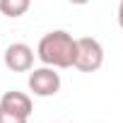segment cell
<instances>
[{
  "instance_id": "6da1fadb",
  "label": "cell",
  "mask_w": 123,
  "mask_h": 123,
  "mask_svg": "<svg viewBox=\"0 0 123 123\" xmlns=\"http://www.w3.org/2000/svg\"><path fill=\"white\" fill-rule=\"evenodd\" d=\"M75 46H77V39H73V34L55 29V31H48L46 36H41L36 55L43 65L63 70V68H73V63H75Z\"/></svg>"
},
{
  "instance_id": "7a4b0ae2",
  "label": "cell",
  "mask_w": 123,
  "mask_h": 123,
  "mask_svg": "<svg viewBox=\"0 0 123 123\" xmlns=\"http://www.w3.org/2000/svg\"><path fill=\"white\" fill-rule=\"evenodd\" d=\"M77 70L82 73H97L101 65H104V48L101 43L94 39V36H82L77 39V46H75V63H73Z\"/></svg>"
},
{
  "instance_id": "3957f363",
  "label": "cell",
  "mask_w": 123,
  "mask_h": 123,
  "mask_svg": "<svg viewBox=\"0 0 123 123\" xmlns=\"http://www.w3.org/2000/svg\"><path fill=\"white\" fill-rule=\"evenodd\" d=\"M29 89L34 92V97H53L60 89V75L51 65L36 68L29 73Z\"/></svg>"
},
{
  "instance_id": "277c9868",
  "label": "cell",
  "mask_w": 123,
  "mask_h": 123,
  "mask_svg": "<svg viewBox=\"0 0 123 123\" xmlns=\"http://www.w3.org/2000/svg\"><path fill=\"white\" fill-rule=\"evenodd\" d=\"M5 65L12 73H29L34 65V51L27 43H10L5 51Z\"/></svg>"
},
{
  "instance_id": "5b68a950",
  "label": "cell",
  "mask_w": 123,
  "mask_h": 123,
  "mask_svg": "<svg viewBox=\"0 0 123 123\" xmlns=\"http://www.w3.org/2000/svg\"><path fill=\"white\" fill-rule=\"evenodd\" d=\"M0 106H3L5 111H10V113L22 116V118H29L31 116V99H29V94L17 92V89L5 92L3 97H0Z\"/></svg>"
},
{
  "instance_id": "8992f818",
  "label": "cell",
  "mask_w": 123,
  "mask_h": 123,
  "mask_svg": "<svg viewBox=\"0 0 123 123\" xmlns=\"http://www.w3.org/2000/svg\"><path fill=\"white\" fill-rule=\"evenodd\" d=\"M31 5V0H0V12L5 17H22Z\"/></svg>"
},
{
  "instance_id": "52a82bcc",
  "label": "cell",
  "mask_w": 123,
  "mask_h": 123,
  "mask_svg": "<svg viewBox=\"0 0 123 123\" xmlns=\"http://www.w3.org/2000/svg\"><path fill=\"white\" fill-rule=\"evenodd\" d=\"M0 123H27V118H22L17 113H10V111H5L0 106Z\"/></svg>"
},
{
  "instance_id": "ba28073f",
  "label": "cell",
  "mask_w": 123,
  "mask_h": 123,
  "mask_svg": "<svg viewBox=\"0 0 123 123\" xmlns=\"http://www.w3.org/2000/svg\"><path fill=\"white\" fill-rule=\"evenodd\" d=\"M118 24L123 29V0H121V5H118Z\"/></svg>"
},
{
  "instance_id": "9c48e42d",
  "label": "cell",
  "mask_w": 123,
  "mask_h": 123,
  "mask_svg": "<svg viewBox=\"0 0 123 123\" xmlns=\"http://www.w3.org/2000/svg\"><path fill=\"white\" fill-rule=\"evenodd\" d=\"M70 3H73V5H87L89 0H70Z\"/></svg>"
}]
</instances>
